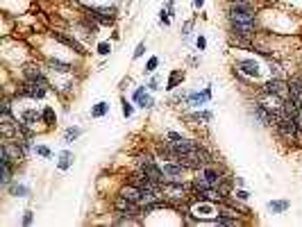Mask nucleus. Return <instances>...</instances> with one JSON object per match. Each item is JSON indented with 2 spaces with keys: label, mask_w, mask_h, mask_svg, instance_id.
I'll return each instance as SVG.
<instances>
[{
  "label": "nucleus",
  "mask_w": 302,
  "mask_h": 227,
  "mask_svg": "<svg viewBox=\"0 0 302 227\" xmlns=\"http://www.w3.org/2000/svg\"><path fill=\"white\" fill-rule=\"evenodd\" d=\"M272 134L277 139L279 143L289 145V148H296V139H298V123L296 118H289L284 114H279L277 120H275V125H272Z\"/></svg>",
  "instance_id": "obj_1"
},
{
  "label": "nucleus",
  "mask_w": 302,
  "mask_h": 227,
  "mask_svg": "<svg viewBox=\"0 0 302 227\" xmlns=\"http://www.w3.org/2000/svg\"><path fill=\"white\" fill-rule=\"evenodd\" d=\"M48 93H50V89L43 86V84L30 82V80H21V82H16V86H14L12 96L16 98V100H43Z\"/></svg>",
  "instance_id": "obj_2"
},
{
  "label": "nucleus",
  "mask_w": 302,
  "mask_h": 227,
  "mask_svg": "<svg viewBox=\"0 0 302 227\" xmlns=\"http://www.w3.org/2000/svg\"><path fill=\"white\" fill-rule=\"evenodd\" d=\"M21 80H30V82H39L43 84V86H48L50 91H55V84L53 80L48 78L46 68H43L39 61H25L23 66H21Z\"/></svg>",
  "instance_id": "obj_3"
},
{
  "label": "nucleus",
  "mask_w": 302,
  "mask_h": 227,
  "mask_svg": "<svg viewBox=\"0 0 302 227\" xmlns=\"http://www.w3.org/2000/svg\"><path fill=\"white\" fill-rule=\"evenodd\" d=\"M248 114H250V118L255 120L259 127H264V130H272V125H275V120H277L279 114L271 112L268 107H264L259 100H252L248 105Z\"/></svg>",
  "instance_id": "obj_4"
},
{
  "label": "nucleus",
  "mask_w": 302,
  "mask_h": 227,
  "mask_svg": "<svg viewBox=\"0 0 302 227\" xmlns=\"http://www.w3.org/2000/svg\"><path fill=\"white\" fill-rule=\"evenodd\" d=\"M112 209L116 211V214H125V216H134V218H139V221L143 223V211H141V204L132 202V200H127L125 196H121L119 191L114 193L112 198Z\"/></svg>",
  "instance_id": "obj_5"
},
{
  "label": "nucleus",
  "mask_w": 302,
  "mask_h": 227,
  "mask_svg": "<svg viewBox=\"0 0 302 227\" xmlns=\"http://www.w3.org/2000/svg\"><path fill=\"white\" fill-rule=\"evenodd\" d=\"M191 214L196 216L200 223L209 221L213 223V218L218 216V204L216 202H209V200H191Z\"/></svg>",
  "instance_id": "obj_6"
},
{
  "label": "nucleus",
  "mask_w": 302,
  "mask_h": 227,
  "mask_svg": "<svg viewBox=\"0 0 302 227\" xmlns=\"http://www.w3.org/2000/svg\"><path fill=\"white\" fill-rule=\"evenodd\" d=\"M230 36H243V39H259L261 23H225Z\"/></svg>",
  "instance_id": "obj_7"
},
{
  "label": "nucleus",
  "mask_w": 302,
  "mask_h": 227,
  "mask_svg": "<svg viewBox=\"0 0 302 227\" xmlns=\"http://www.w3.org/2000/svg\"><path fill=\"white\" fill-rule=\"evenodd\" d=\"M213 98V91H211V84H207V86H202V89L198 91H189L186 93V105L184 107L186 109H202L205 105H209Z\"/></svg>",
  "instance_id": "obj_8"
},
{
  "label": "nucleus",
  "mask_w": 302,
  "mask_h": 227,
  "mask_svg": "<svg viewBox=\"0 0 302 227\" xmlns=\"http://www.w3.org/2000/svg\"><path fill=\"white\" fill-rule=\"evenodd\" d=\"M84 12H89L91 16L102 25V28H112L116 23V18H119V9L116 7H84Z\"/></svg>",
  "instance_id": "obj_9"
},
{
  "label": "nucleus",
  "mask_w": 302,
  "mask_h": 227,
  "mask_svg": "<svg viewBox=\"0 0 302 227\" xmlns=\"http://www.w3.org/2000/svg\"><path fill=\"white\" fill-rule=\"evenodd\" d=\"M50 36H53L57 43H61V46H66V48H71L75 55H80V57H84L87 55V50H84L82 41L80 39H75L73 34H68V32L64 30H50Z\"/></svg>",
  "instance_id": "obj_10"
},
{
  "label": "nucleus",
  "mask_w": 302,
  "mask_h": 227,
  "mask_svg": "<svg viewBox=\"0 0 302 227\" xmlns=\"http://www.w3.org/2000/svg\"><path fill=\"white\" fill-rule=\"evenodd\" d=\"M232 66H234L237 71H241L243 75H248L250 80L261 78V64L257 59H252V57H239V59H234Z\"/></svg>",
  "instance_id": "obj_11"
},
{
  "label": "nucleus",
  "mask_w": 302,
  "mask_h": 227,
  "mask_svg": "<svg viewBox=\"0 0 302 227\" xmlns=\"http://www.w3.org/2000/svg\"><path fill=\"white\" fill-rule=\"evenodd\" d=\"M161 170L166 175V182H184L186 173H191L182 162H161Z\"/></svg>",
  "instance_id": "obj_12"
},
{
  "label": "nucleus",
  "mask_w": 302,
  "mask_h": 227,
  "mask_svg": "<svg viewBox=\"0 0 302 227\" xmlns=\"http://www.w3.org/2000/svg\"><path fill=\"white\" fill-rule=\"evenodd\" d=\"M259 89L286 98V96H289V80H286V78H268L264 84H259Z\"/></svg>",
  "instance_id": "obj_13"
},
{
  "label": "nucleus",
  "mask_w": 302,
  "mask_h": 227,
  "mask_svg": "<svg viewBox=\"0 0 302 227\" xmlns=\"http://www.w3.org/2000/svg\"><path fill=\"white\" fill-rule=\"evenodd\" d=\"M182 118L189 120L191 125H205V123H211L213 114H211V109H193L189 114H182Z\"/></svg>",
  "instance_id": "obj_14"
},
{
  "label": "nucleus",
  "mask_w": 302,
  "mask_h": 227,
  "mask_svg": "<svg viewBox=\"0 0 302 227\" xmlns=\"http://www.w3.org/2000/svg\"><path fill=\"white\" fill-rule=\"evenodd\" d=\"M46 66L55 75H71L75 71V66L71 61H64V59H57V57H46Z\"/></svg>",
  "instance_id": "obj_15"
},
{
  "label": "nucleus",
  "mask_w": 302,
  "mask_h": 227,
  "mask_svg": "<svg viewBox=\"0 0 302 227\" xmlns=\"http://www.w3.org/2000/svg\"><path fill=\"white\" fill-rule=\"evenodd\" d=\"M184 78H186V73H184V68H173L171 73H168V80H166V86L164 89L171 93V91H175V89H180L182 86V82H184Z\"/></svg>",
  "instance_id": "obj_16"
},
{
  "label": "nucleus",
  "mask_w": 302,
  "mask_h": 227,
  "mask_svg": "<svg viewBox=\"0 0 302 227\" xmlns=\"http://www.w3.org/2000/svg\"><path fill=\"white\" fill-rule=\"evenodd\" d=\"M18 118L23 120V123H28L30 127H36L39 123H41V109L25 107V109H21V116H18Z\"/></svg>",
  "instance_id": "obj_17"
},
{
  "label": "nucleus",
  "mask_w": 302,
  "mask_h": 227,
  "mask_svg": "<svg viewBox=\"0 0 302 227\" xmlns=\"http://www.w3.org/2000/svg\"><path fill=\"white\" fill-rule=\"evenodd\" d=\"M289 98H293V100L302 107V75L289 78Z\"/></svg>",
  "instance_id": "obj_18"
},
{
  "label": "nucleus",
  "mask_w": 302,
  "mask_h": 227,
  "mask_svg": "<svg viewBox=\"0 0 302 227\" xmlns=\"http://www.w3.org/2000/svg\"><path fill=\"white\" fill-rule=\"evenodd\" d=\"M5 191L9 193V196H14V198H30L32 196V189H30V186H28V184H21V182H16V179H14L9 186H5Z\"/></svg>",
  "instance_id": "obj_19"
},
{
  "label": "nucleus",
  "mask_w": 302,
  "mask_h": 227,
  "mask_svg": "<svg viewBox=\"0 0 302 227\" xmlns=\"http://www.w3.org/2000/svg\"><path fill=\"white\" fill-rule=\"evenodd\" d=\"M41 123L46 130H53V127L57 125V112H55L53 105H46V107L41 109Z\"/></svg>",
  "instance_id": "obj_20"
},
{
  "label": "nucleus",
  "mask_w": 302,
  "mask_h": 227,
  "mask_svg": "<svg viewBox=\"0 0 302 227\" xmlns=\"http://www.w3.org/2000/svg\"><path fill=\"white\" fill-rule=\"evenodd\" d=\"M109 112H112V105L107 100H98L95 105H91V118H105V116H109Z\"/></svg>",
  "instance_id": "obj_21"
},
{
  "label": "nucleus",
  "mask_w": 302,
  "mask_h": 227,
  "mask_svg": "<svg viewBox=\"0 0 302 227\" xmlns=\"http://www.w3.org/2000/svg\"><path fill=\"white\" fill-rule=\"evenodd\" d=\"M73 162H75V157H73L71 150H61V152H60V159H57V170H61V173L71 170Z\"/></svg>",
  "instance_id": "obj_22"
},
{
  "label": "nucleus",
  "mask_w": 302,
  "mask_h": 227,
  "mask_svg": "<svg viewBox=\"0 0 302 227\" xmlns=\"http://www.w3.org/2000/svg\"><path fill=\"white\" fill-rule=\"evenodd\" d=\"M243 218L239 216H227V214H218L213 218V225H223V227H237V225H243Z\"/></svg>",
  "instance_id": "obj_23"
},
{
  "label": "nucleus",
  "mask_w": 302,
  "mask_h": 227,
  "mask_svg": "<svg viewBox=\"0 0 302 227\" xmlns=\"http://www.w3.org/2000/svg\"><path fill=\"white\" fill-rule=\"evenodd\" d=\"M266 209L271 211V214H275V216L286 214V211L291 209V200H271V202L266 204Z\"/></svg>",
  "instance_id": "obj_24"
},
{
  "label": "nucleus",
  "mask_w": 302,
  "mask_h": 227,
  "mask_svg": "<svg viewBox=\"0 0 302 227\" xmlns=\"http://www.w3.org/2000/svg\"><path fill=\"white\" fill-rule=\"evenodd\" d=\"M186 93L189 91H184V89H175V91H171V98L166 100V105H171V107H180V105H186Z\"/></svg>",
  "instance_id": "obj_25"
},
{
  "label": "nucleus",
  "mask_w": 302,
  "mask_h": 227,
  "mask_svg": "<svg viewBox=\"0 0 302 227\" xmlns=\"http://www.w3.org/2000/svg\"><path fill=\"white\" fill-rule=\"evenodd\" d=\"M82 134H84L82 127H77V125L66 127V130H64V143H73V141H77Z\"/></svg>",
  "instance_id": "obj_26"
},
{
  "label": "nucleus",
  "mask_w": 302,
  "mask_h": 227,
  "mask_svg": "<svg viewBox=\"0 0 302 227\" xmlns=\"http://www.w3.org/2000/svg\"><path fill=\"white\" fill-rule=\"evenodd\" d=\"M154 98H152V91H148V93H143L141 98H139V102H136V107L143 109V112H150V109H154Z\"/></svg>",
  "instance_id": "obj_27"
},
{
  "label": "nucleus",
  "mask_w": 302,
  "mask_h": 227,
  "mask_svg": "<svg viewBox=\"0 0 302 227\" xmlns=\"http://www.w3.org/2000/svg\"><path fill=\"white\" fill-rule=\"evenodd\" d=\"M230 73H232V78H234V82H239L243 86V89H250V84L255 82V80H250L248 75H243L241 71H237V68H234V66H232L230 68Z\"/></svg>",
  "instance_id": "obj_28"
},
{
  "label": "nucleus",
  "mask_w": 302,
  "mask_h": 227,
  "mask_svg": "<svg viewBox=\"0 0 302 227\" xmlns=\"http://www.w3.org/2000/svg\"><path fill=\"white\" fill-rule=\"evenodd\" d=\"M266 64H268V73H271V78H284V73H282V64H279L275 57L268 59Z\"/></svg>",
  "instance_id": "obj_29"
},
{
  "label": "nucleus",
  "mask_w": 302,
  "mask_h": 227,
  "mask_svg": "<svg viewBox=\"0 0 302 227\" xmlns=\"http://www.w3.org/2000/svg\"><path fill=\"white\" fill-rule=\"evenodd\" d=\"M121 112H123L125 118H132L134 116V102L127 100L125 96H121Z\"/></svg>",
  "instance_id": "obj_30"
},
{
  "label": "nucleus",
  "mask_w": 302,
  "mask_h": 227,
  "mask_svg": "<svg viewBox=\"0 0 302 227\" xmlns=\"http://www.w3.org/2000/svg\"><path fill=\"white\" fill-rule=\"evenodd\" d=\"M161 59L157 57V55H152V57H148V61H146V66H143V71L148 73V75H152V73H157V68H159Z\"/></svg>",
  "instance_id": "obj_31"
},
{
  "label": "nucleus",
  "mask_w": 302,
  "mask_h": 227,
  "mask_svg": "<svg viewBox=\"0 0 302 227\" xmlns=\"http://www.w3.org/2000/svg\"><path fill=\"white\" fill-rule=\"evenodd\" d=\"M34 155L41 157V159H50V157H53V150L48 148V145H43V143H36L34 145Z\"/></svg>",
  "instance_id": "obj_32"
},
{
  "label": "nucleus",
  "mask_w": 302,
  "mask_h": 227,
  "mask_svg": "<svg viewBox=\"0 0 302 227\" xmlns=\"http://www.w3.org/2000/svg\"><path fill=\"white\" fill-rule=\"evenodd\" d=\"M95 53L100 55V57H109V55H112V43H109V41H100L98 46H95Z\"/></svg>",
  "instance_id": "obj_33"
},
{
  "label": "nucleus",
  "mask_w": 302,
  "mask_h": 227,
  "mask_svg": "<svg viewBox=\"0 0 302 227\" xmlns=\"http://www.w3.org/2000/svg\"><path fill=\"white\" fill-rule=\"evenodd\" d=\"M164 137H166L168 141H173V143H182L184 139H186L184 134H180V132H175V130H166L164 132Z\"/></svg>",
  "instance_id": "obj_34"
},
{
  "label": "nucleus",
  "mask_w": 302,
  "mask_h": 227,
  "mask_svg": "<svg viewBox=\"0 0 302 227\" xmlns=\"http://www.w3.org/2000/svg\"><path fill=\"white\" fill-rule=\"evenodd\" d=\"M171 16H173V14L168 12V9H166V5H164V7H161V9H159V25H164V28H168V25H171Z\"/></svg>",
  "instance_id": "obj_35"
},
{
  "label": "nucleus",
  "mask_w": 302,
  "mask_h": 227,
  "mask_svg": "<svg viewBox=\"0 0 302 227\" xmlns=\"http://www.w3.org/2000/svg\"><path fill=\"white\" fill-rule=\"evenodd\" d=\"M159 84H161V78H159V75H154V73H152V78H150L148 82H146V86H148V89L154 93V91H159V89H161Z\"/></svg>",
  "instance_id": "obj_36"
},
{
  "label": "nucleus",
  "mask_w": 302,
  "mask_h": 227,
  "mask_svg": "<svg viewBox=\"0 0 302 227\" xmlns=\"http://www.w3.org/2000/svg\"><path fill=\"white\" fill-rule=\"evenodd\" d=\"M234 198H239V200H243V202H248L250 200V191H245L243 186H234V193H232Z\"/></svg>",
  "instance_id": "obj_37"
},
{
  "label": "nucleus",
  "mask_w": 302,
  "mask_h": 227,
  "mask_svg": "<svg viewBox=\"0 0 302 227\" xmlns=\"http://www.w3.org/2000/svg\"><path fill=\"white\" fill-rule=\"evenodd\" d=\"M143 55H146V41H141V43H139V46H136V48H134V55H132V59H141V57H143Z\"/></svg>",
  "instance_id": "obj_38"
},
{
  "label": "nucleus",
  "mask_w": 302,
  "mask_h": 227,
  "mask_svg": "<svg viewBox=\"0 0 302 227\" xmlns=\"http://www.w3.org/2000/svg\"><path fill=\"white\" fill-rule=\"evenodd\" d=\"M21 223H23L25 227L32 225V223H34V211H32V209H25L23 211V221H21Z\"/></svg>",
  "instance_id": "obj_39"
},
{
  "label": "nucleus",
  "mask_w": 302,
  "mask_h": 227,
  "mask_svg": "<svg viewBox=\"0 0 302 227\" xmlns=\"http://www.w3.org/2000/svg\"><path fill=\"white\" fill-rule=\"evenodd\" d=\"M191 28H193V21H186V23L182 25V36L186 39V36H191Z\"/></svg>",
  "instance_id": "obj_40"
},
{
  "label": "nucleus",
  "mask_w": 302,
  "mask_h": 227,
  "mask_svg": "<svg viewBox=\"0 0 302 227\" xmlns=\"http://www.w3.org/2000/svg\"><path fill=\"white\" fill-rule=\"evenodd\" d=\"M196 48L200 50V53H202V50H205V48H207V39H205V36H202V34L196 39Z\"/></svg>",
  "instance_id": "obj_41"
},
{
  "label": "nucleus",
  "mask_w": 302,
  "mask_h": 227,
  "mask_svg": "<svg viewBox=\"0 0 302 227\" xmlns=\"http://www.w3.org/2000/svg\"><path fill=\"white\" fill-rule=\"evenodd\" d=\"M191 2H193L196 9H202V7H205V0H191Z\"/></svg>",
  "instance_id": "obj_42"
},
{
  "label": "nucleus",
  "mask_w": 302,
  "mask_h": 227,
  "mask_svg": "<svg viewBox=\"0 0 302 227\" xmlns=\"http://www.w3.org/2000/svg\"><path fill=\"white\" fill-rule=\"evenodd\" d=\"M234 184H237V186H245V179H243V177H234Z\"/></svg>",
  "instance_id": "obj_43"
},
{
  "label": "nucleus",
  "mask_w": 302,
  "mask_h": 227,
  "mask_svg": "<svg viewBox=\"0 0 302 227\" xmlns=\"http://www.w3.org/2000/svg\"><path fill=\"white\" fill-rule=\"evenodd\" d=\"M225 2H237V0H225Z\"/></svg>",
  "instance_id": "obj_44"
}]
</instances>
